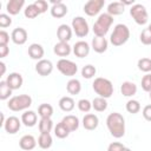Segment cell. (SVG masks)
I'll list each match as a JSON object with an SVG mask.
<instances>
[{"label": "cell", "instance_id": "cell-21", "mask_svg": "<svg viewBox=\"0 0 151 151\" xmlns=\"http://www.w3.org/2000/svg\"><path fill=\"white\" fill-rule=\"evenodd\" d=\"M38 122V116L34 111L27 110L21 114V123L27 127H33Z\"/></svg>", "mask_w": 151, "mask_h": 151}, {"label": "cell", "instance_id": "cell-11", "mask_svg": "<svg viewBox=\"0 0 151 151\" xmlns=\"http://www.w3.org/2000/svg\"><path fill=\"white\" fill-rule=\"evenodd\" d=\"M20 127H21V119H19L15 116H9L8 118H6V122L4 123V129L9 134L17 133L20 130Z\"/></svg>", "mask_w": 151, "mask_h": 151}, {"label": "cell", "instance_id": "cell-10", "mask_svg": "<svg viewBox=\"0 0 151 151\" xmlns=\"http://www.w3.org/2000/svg\"><path fill=\"white\" fill-rule=\"evenodd\" d=\"M51 4H52V7H51L50 11H51V15L53 18L60 19V18H64L67 14V12H68L67 6L61 0H57V1L55 0H52Z\"/></svg>", "mask_w": 151, "mask_h": 151}, {"label": "cell", "instance_id": "cell-48", "mask_svg": "<svg viewBox=\"0 0 151 151\" xmlns=\"http://www.w3.org/2000/svg\"><path fill=\"white\" fill-rule=\"evenodd\" d=\"M0 67H1V73H0V74L4 76L5 72H6V64H5L4 61H1V63H0Z\"/></svg>", "mask_w": 151, "mask_h": 151}, {"label": "cell", "instance_id": "cell-15", "mask_svg": "<svg viewBox=\"0 0 151 151\" xmlns=\"http://www.w3.org/2000/svg\"><path fill=\"white\" fill-rule=\"evenodd\" d=\"M6 83L7 85L12 88V90H19L21 86H22V83H24V79H22V76L18 72H12L7 76L6 78Z\"/></svg>", "mask_w": 151, "mask_h": 151}, {"label": "cell", "instance_id": "cell-24", "mask_svg": "<svg viewBox=\"0 0 151 151\" xmlns=\"http://www.w3.org/2000/svg\"><path fill=\"white\" fill-rule=\"evenodd\" d=\"M120 92L124 97H133L137 93V85L132 81H124L120 85Z\"/></svg>", "mask_w": 151, "mask_h": 151}, {"label": "cell", "instance_id": "cell-3", "mask_svg": "<svg viewBox=\"0 0 151 151\" xmlns=\"http://www.w3.org/2000/svg\"><path fill=\"white\" fill-rule=\"evenodd\" d=\"M130 39V28L124 24H117L113 28V32L110 35V42L118 47L124 45Z\"/></svg>", "mask_w": 151, "mask_h": 151}, {"label": "cell", "instance_id": "cell-22", "mask_svg": "<svg viewBox=\"0 0 151 151\" xmlns=\"http://www.w3.org/2000/svg\"><path fill=\"white\" fill-rule=\"evenodd\" d=\"M25 5V0H9L6 5V11L9 13V15H17L20 13Z\"/></svg>", "mask_w": 151, "mask_h": 151}, {"label": "cell", "instance_id": "cell-27", "mask_svg": "<svg viewBox=\"0 0 151 151\" xmlns=\"http://www.w3.org/2000/svg\"><path fill=\"white\" fill-rule=\"evenodd\" d=\"M124 11H125V6L122 1H113V2L109 4V6H107V13L112 17L120 15L124 13Z\"/></svg>", "mask_w": 151, "mask_h": 151}, {"label": "cell", "instance_id": "cell-8", "mask_svg": "<svg viewBox=\"0 0 151 151\" xmlns=\"http://www.w3.org/2000/svg\"><path fill=\"white\" fill-rule=\"evenodd\" d=\"M71 27H72V31L76 33V35L79 37V38L86 37L90 32L88 24L85 20V18H83V17H74L72 19Z\"/></svg>", "mask_w": 151, "mask_h": 151}, {"label": "cell", "instance_id": "cell-9", "mask_svg": "<svg viewBox=\"0 0 151 151\" xmlns=\"http://www.w3.org/2000/svg\"><path fill=\"white\" fill-rule=\"evenodd\" d=\"M105 1L104 0H90L84 5V12L88 17H94L99 14L101 8L104 7Z\"/></svg>", "mask_w": 151, "mask_h": 151}, {"label": "cell", "instance_id": "cell-38", "mask_svg": "<svg viewBox=\"0 0 151 151\" xmlns=\"http://www.w3.org/2000/svg\"><path fill=\"white\" fill-rule=\"evenodd\" d=\"M24 14L28 19H34V18H37L40 14V12L38 11V8L35 7L34 4H31V5L26 6V8L24 9Z\"/></svg>", "mask_w": 151, "mask_h": 151}, {"label": "cell", "instance_id": "cell-1", "mask_svg": "<svg viewBox=\"0 0 151 151\" xmlns=\"http://www.w3.org/2000/svg\"><path fill=\"white\" fill-rule=\"evenodd\" d=\"M106 126L114 138H122L125 134V119L119 112H112L106 118Z\"/></svg>", "mask_w": 151, "mask_h": 151}, {"label": "cell", "instance_id": "cell-42", "mask_svg": "<svg viewBox=\"0 0 151 151\" xmlns=\"http://www.w3.org/2000/svg\"><path fill=\"white\" fill-rule=\"evenodd\" d=\"M12 25V19L8 14H5V13H1L0 14V27L1 28H6L8 26Z\"/></svg>", "mask_w": 151, "mask_h": 151}, {"label": "cell", "instance_id": "cell-36", "mask_svg": "<svg viewBox=\"0 0 151 151\" xmlns=\"http://www.w3.org/2000/svg\"><path fill=\"white\" fill-rule=\"evenodd\" d=\"M96 73H97V68H96L93 65H91V64L85 65V66L81 68V77L85 78V79H91V78H93V77L96 76Z\"/></svg>", "mask_w": 151, "mask_h": 151}, {"label": "cell", "instance_id": "cell-18", "mask_svg": "<svg viewBox=\"0 0 151 151\" xmlns=\"http://www.w3.org/2000/svg\"><path fill=\"white\" fill-rule=\"evenodd\" d=\"M27 53H28V55H29L31 59L39 61V60L42 59V57H44V54H45V51H44V47H42L40 44L34 42V44H31V45L28 46Z\"/></svg>", "mask_w": 151, "mask_h": 151}, {"label": "cell", "instance_id": "cell-14", "mask_svg": "<svg viewBox=\"0 0 151 151\" xmlns=\"http://www.w3.org/2000/svg\"><path fill=\"white\" fill-rule=\"evenodd\" d=\"M27 31L22 27H17L11 33V40L15 45H24L27 41Z\"/></svg>", "mask_w": 151, "mask_h": 151}, {"label": "cell", "instance_id": "cell-2", "mask_svg": "<svg viewBox=\"0 0 151 151\" xmlns=\"http://www.w3.org/2000/svg\"><path fill=\"white\" fill-rule=\"evenodd\" d=\"M113 24V17L110 15L109 13H103L98 17V19L96 20V22L93 24V33L96 37H101L105 38V35L107 34L111 25Z\"/></svg>", "mask_w": 151, "mask_h": 151}, {"label": "cell", "instance_id": "cell-28", "mask_svg": "<svg viewBox=\"0 0 151 151\" xmlns=\"http://www.w3.org/2000/svg\"><path fill=\"white\" fill-rule=\"evenodd\" d=\"M66 90H67V92H68L70 94H72V96L79 94V92L81 91V84H80V81H79L78 79L72 78V79H70V80L67 81V84H66Z\"/></svg>", "mask_w": 151, "mask_h": 151}, {"label": "cell", "instance_id": "cell-51", "mask_svg": "<svg viewBox=\"0 0 151 151\" xmlns=\"http://www.w3.org/2000/svg\"><path fill=\"white\" fill-rule=\"evenodd\" d=\"M149 97H150V99H151V91L149 92Z\"/></svg>", "mask_w": 151, "mask_h": 151}, {"label": "cell", "instance_id": "cell-39", "mask_svg": "<svg viewBox=\"0 0 151 151\" xmlns=\"http://www.w3.org/2000/svg\"><path fill=\"white\" fill-rule=\"evenodd\" d=\"M77 105H78L79 111H81L84 113H88L92 109V101H90L88 99H80Z\"/></svg>", "mask_w": 151, "mask_h": 151}, {"label": "cell", "instance_id": "cell-34", "mask_svg": "<svg viewBox=\"0 0 151 151\" xmlns=\"http://www.w3.org/2000/svg\"><path fill=\"white\" fill-rule=\"evenodd\" d=\"M12 88L7 85L6 80H1L0 81V99L1 100H6L12 96Z\"/></svg>", "mask_w": 151, "mask_h": 151}, {"label": "cell", "instance_id": "cell-31", "mask_svg": "<svg viewBox=\"0 0 151 151\" xmlns=\"http://www.w3.org/2000/svg\"><path fill=\"white\" fill-rule=\"evenodd\" d=\"M92 109L97 112H104L107 109V100L101 97H96L92 100Z\"/></svg>", "mask_w": 151, "mask_h": 151}, {"label": "cell", "instance_id": "cell-16", "mask_svg": "<svg viewBox=\"0 0 151 151\" xmlns=\"http://www.w3.org/2000/svg\"><path fill=\"white\" fill-rule=\"evenodd\" d=\"M72 33H73L72 27H70L66 24H63L57 29V38L59 39V41L68 42L71 40V38H72Z\"/></svg>", "mask_w": 151, "mask_h": 151}, {"label": "cell", "instance_id": "cell-6", "mask_svg": "<svg viewBox=\"0 0 151 151\" xmlns=\"http://www.w3.org/2000/svg\"><path fill=\"white\" fill-rule=\"evenodd\" d=\"M130 15L134 20V22L138 24V25H140V26L142 25H145L149 21L147 11H146L145 6H143L142 4H134L133 6H131V8H130Z\"/></svg>", "mask_w": 151, "mask_h": 151}, {"label": "cell", "instance_id": "cell-50", "mask_svg": "<svg viewBox=\"0 0 151 151\" xmlns=\"http://www.w3.org/2000/svg\"><path fill=\"white\" fill-rule=\"evenodd\" d=\"M147 28H149V29H150V32H151V24L149 25V27H147Z\"/></svg>", "mask_w": 151, "mask_h": 151}, {"label": "cell", "instance_id": "cell-7", "mask_svg": "<svg viewBox=\"0 0 151 151\" xmlns=\"http://www.w3.org/2000/svg\"><path fill=\"white\" fill-rule=\"evenodd\" d=\"M57 68L63 76H66V77H73L78 72V65L74 61L68 60L66 58H61L58 60Z\"/></svg>", "mask_w": 151, "mask_h": 151}, {"label": "cell", "instance_id": "cell-19", "mask_svg": "<svg viewBox=\"0 0 151 151\" xmlns=\"http://www.w3.org/2000/svg\"><path fill=\"white\" fill-rule=\"evenodd\" d=\"M99 125V118L94 114V113H87L84 116L83 118V126L85 130H88V131H92V130H96Z\"/></svg>", "mask_w": 151, "mask_h": 151}, {"label": "cell", "instance_id": "cell-49", "mask_svg": "<svg viewBox=\"0 0 151 151\" xmlns=\"http://www.w3.org/2000/svg\"><path fill=\"white\" fill-rule=\"evenodd\" d=\"M123 151H131V150H130V149H129V147H125V149H124V150H123Z\"/></svg>", "mask_w": 151, "mask_h": 151}, {"label": "cell", "instance_id": "cell-44", "mask_svg": "<svg viewBox=\"0 0 151 151\" xmlns=\"http://www.w3.org/2000/svg\"><path fill=\"white\" fill-rule=\"evenodd\" d=\"M125 146L119 142H113L107 146V151H123Z\"/></svg>", "mask_w": 151, "mask_h": 151}, {"label": "cell", "instance_id": "cell-25", "mask_svg": "<svg viewBox=\"0 0 151 151\" xmlns=\"http://www.w3.org/2000/svg\"><path fill=\"white\" fill-rule=\"evenodd\" d=\"M58 105H59V107H60L61 111H64V112H71L74 109L76 103H74V100H73L72 97L65 96V97H61L59 99Z\"/></svg>", "mask_w": 151, "mask_h": 151}, {"label": "cell", "instance_id": "cell-46", "mask_svg": "<svg viewBox=\"0 0 151 151\" xmlns=\"http://www.w3.org/2000/svg\"><path fill=\"white\" fill-rule=\"evenodd\" d=\"M142 113H143V117H144V119H145V120L151 122V104H150V105L144 106V109H143Z\"/></svg>", "mask_w": 151, "mask_h": 151}, {"label": "cell", "instance_id": "cell-40", "mask_svg": "<svg viewBox=\"0 0 151 151\" xmlns=\"http://www.w3.org/2000/svg\"><path fill=\"white\" fill-rule=\"evenodd\" d=\"M139 40H140V42L144 44V45H151V32H150L149 28H144V29L140 32Z\"/></svg>", "mask_w": 151, "mask_h": 151}, {"label": "cell", "instance_id": "cell-43", "mask_svg": "<svg viewBox=\"0 0 151 151\" xmlns=\"http://www.w3.org/2000/svg\"><path fill=\"white\" fill-rule=\"evenodd\" d=\"M33 4L35 5V7L38 8V11L40 12V14L45 13V12L48 9V4H47V1H45V0H35Z\"/></svg>", "mask_w": 151, "mask_h": 151}, {"label": "cell", "instance_id": "cell-37", "mask_svg": "<svg viewBox=\"0 0 151 151\" xmlns=\"http://www.w3.org/2000/svg\"><path fill=\"white\" fill-rule=\"evenodd\" d=\"M126 111L129 113H132V114H136L140 111V104L138 100L136 99H130L127 103H126Z\"/></svg>", "mask_w": 151, "mask_h": 151}, {"label": "cell", "instance_id": "cell-17", "mask_svg": "<svg viewBox=\"0 0 151 151\" xmlns=\"http://www.w3.org/2000/svg\"><path fill=\"white\" fill-rule=\"evenodd\" d=\"M91 47L97 53H104V52H106V50L109 47V41L106 40V38L94 37L91 41Z\"/></svg>", "mask_w": 151, "mask_h": 151}, {"label": "cell", "instance_id": "cell-41", "mask_svg": "<svg viewBox=\"0 0 151 151\" xmlns=\"http://www.w3.org/2000/svg\"><path fill=\"white\" fill-rule=\"evenodd\" d=\"M140 84H142V88L145 92H150L151 91V73L145 74L142 78V83Z\"/></svg>", "mask_w": 151, "mask_h": 151}, {"label": "cell", "instance_id": "cell-13", "mask_svg": "<svg viewBox=\"0 0 151 151\" xmlns=\"http://www.w3.org/2000/svg\"><path fill=\"white\" fill-rule=\"evenodd\" d=\"M90 50H91V46L88 45V42H86L84 40L77 41L73 45V47H72V51H73L74 55L78 57V58H85V57H87L88 53H90Z\"/></svg>", "mask_w": 151, "mask_h": 151}, {"label": "cell", "instance_id": "cell-12", "mask_svg": "<svg viewBox=\"0 0 151 151\" xmlns=\"http://www.w3.org/2000/svg\"><path fill=\"white\" fill-rule=\"evenodd\" d=\"M53 71V64L48 59H41L35 64V72L41 77H47Z\"/></svg>", "mask_w": 151, "mask_h": 151}, {"label": "cell", "instance_id": "cell-33", "mask_svg": "<svg viewBox=\"0 0 151 151\" xmlns=\"http://www.w3.org/2000/svg\"><path fill=\"white\" fill-rule=\"evenodd\" d=\"M54 134H55L57 138L64 139V138L68 137V134H70V130L65 126V124H64L63 122H60V123H58V124L55 125V127H54Z\"/></svg>", "mask_w": 151, "mask_h": 151}, {"label": "cell", "instance_id": "cell-30", "mask_svg": "<svg viewBox=\"0 0 151 151\" xmlns=\"http://www.w3.org/2000/svg\"><path fill=\"white\" fill-rule=\"evenodd\" d=\"M38 125L40 133H50L53 130V122L51 118H40Z\"/></svg>", "mask_w": 151, "mask_h": 151}, {"label": "cell", "instance_id": "cell-20", "mask_svg": "<svg viewBox=\"0 0 151 151\" xmlns=\"http://www.w3.org/2000/svg\"><path fill=\"white\" fill-rule=\"evenodd\" d=\"M37 140L32 134H25L19 140V146L24 151H32L37 146Z\"/></svg>", "mask_w": 151, "mask_h": 151}, {"label": "cell", "instance_id": "cell-29", "mask_svg": "<svg viewBox=\"0 0 151 151\" xmlns=\"http://www.w3.org/2000/svg\"><path fill=\"white\" fill-rule=\"evenodd\" d=\"M53 144V139H52V136L51 133H40L39 138H38V145L46 150V149H50Z\"/></svg>", "mask_w": 151, "mask_h": 151}, {"label": "cell", "instance_id": "cell-26", "mask_svg": "<svg viewBox=\"0 0 151 151\" xmlns=\"http://www.w3.org/2000/svg\"><path fill=\"white\" fill-rule=\"evenodd\" d=\"M61 122H63V123L65 124V126L70 130V132H73V131H76V130H78L79 124H80L78 117H76V116H73V114H67V116H65Z\"/></svg>", "mask_w": 151, "mask_h": 151}, {"label": "cell", "instance_id": "cell-45", "mask_svg": "<svg viewBox=\"0 0 151 151\" xmlns=\"http://www.w3.org/2000/svg\"><path fill=\"white\" fill-rule=\"evenodd\" d=\"M8 42H9V34L6 31L1 29L0 31V45H8Z\"/></svg>", "mask_w": 151, "mask_h": 151}, {"label": "cell", "instance_id": "cell-47", "mask_svg": "<svg viewBox=\"0 0 151 151\" xmlns=\"http://www.w3.org/2000/svg\"><path fill=\"white\" fill-rule=\"evenodd\" d=\"M8 53H9V47H8V45H0V58L7 57Z\"/></svg>", "mask_w": 151, "mask_h": 151}, {"label": "cell", "instance_id": "cell-5", "mask_svg": "<svg viewBox=\"0 0 151 151\" xmlns=\"http://www.w3.org/2000/svg\"><path fill=\"white\" fill-rule=\"evenodd\" d=\"M32 105V98L28 94H19L9 98L7 103V107L13 112H19L27 110Z\"/></svg>", "mask_w": 151, "mask_h": 151}, {"label": "cell", "instance_id": "cell-23", "mask_svg": "<svg viewBox=\"0 0 151 151\" xmlns=\"http://www.w3.org/2000/svg\"><path fill=\"white\" fill-rule=\"evenodd\" d=\"M53 52L54 54H57L58 57H67L70 55V53L72 52V47L68 45V42H63V41H59L54 45L53 47Z\"/></svg>", "mask_w": 151, "mask_h": 151}, {"label": "cell", "instance_id": "cell-4", "mask_svg": "<svg viewBox=\"0 0 151 151\" xmlns=\"http://www.w3.org/2000/svg\"><path fill=\"white\" fill-rule=\"evenodd\" d=\"M92 88L98 94V97H101L105 99L110 98L113 94V85L111 80L103 78V77H98L94 79L92 84Z\"/></svg>", "mask_w": 151, "mask_h": 151}, {"label": "cell", "instance_id": "cell-32", "mask_svg": "<svg viewBox=\"0 0 151 151\" xmlns=\"http://www.w3.org/2000/svg\"><path fill=\"white\" fill-rule=\"evenodd\" d=\"M38 114L40 118H51L53 116V107L50 104H40L38 107Z\"/></svg>", "mask_w": 151, "mask_h": 151}, {"label": "cell", "instance_id": "cell-35", "mask_svg": "<svg viewBox=\"0 0 151 151\" xmlns=\"http://www.w3.org/2000/svg\"><path fill=\"white\" fill-rule=\"evenodd\" d=\"M138 70L145 73L151 72V58H140L137 63Z\"/></svg>", "mask_w": 151, "mask_h": 151}]
</instances>
